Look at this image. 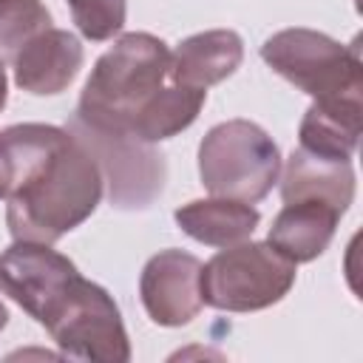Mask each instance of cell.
<instances>
[{
    "label": "cell",
    "mask_w": 363,
    "mask_h": 363,
    "mask_svg": "<svg viewBox=\"0 0 363 363\" xmlns=\"http://www.w3.org/2000/svg\"><path fill=\"white\" fill-rule=\"evenodd\" d=\"M170 82V48L147 31L122 34L96 60L77 116L96 130L130 136L136 119Z\"/></svg>",
    "instance_id": "obj_2"
},
{
    "label": "cell",
    "mask_w": 363,
    "mask_h": 363,
    "mask_svg": "<svg viewBox=\"0 0 363 363\" xmlns=\"http://www.w3.org/2000/svg\"><path fill=\"white\" fill-rule=\"evenodd\" d=\"M68 6L82 37L94 43L111 40L125 26V0H68Z\"/></svg>",
    "instance_id": "obj_19"
},
{
    "label": "cell",
    "mask_w": 363,
    "mask_h": 363,
    "mask_svg": "<svg viewBox=\"0 0 363 363\" xmlns=\"http://www.w3.org/2000/svg\"><path fill=\"white\" fill-rule=\"evenodd\" d=\"M65 142L68 130L54 125L26 122L0 130V201H9L26 182H31Z\"/></svg>",
    "instance_id": "obj_13"
},
{
    "label": "cell",
    "mask_w": 363,
    "mask_h": 363,
    "mask_svg": "<svg viewBox=\"0 0 363 363\" xmlns=\"http://www.w3.org/2000/svg\"><path fill=\"white\" fill-rule=\"evenodd\" d=\"M261 57L318 105H360L363 62L357 45H343L312 28H284L261 45Z\"/></svg>",
    "instance_id": "obj_3"
},
{
    "label": "cell",
    "mask_w": 363,
    "mask_h": 363,
    "mask_svg": "<svg viewBox=\"0 0 363 363\" xmlns=\"http://www.w3.org/2000/svg\"><path fill=\"white\" fill-rule=\"evenodd\" d=\"M6 323H9V312H6V306L0 303V329H6Z\"/></svg>",
    "instance_id": "obj_21"
},
{
    "label": "cell",
    "mask_w": 363,
    "mask_h": 363,
    "mask_svg": "<svg viewBox=\"0 0 363 363\" xmlns=\"http://www.w3.org/2000/svg\"><path fill=\"white\" fill-rule=\"evenodd\" d=\"M199 176L210 196L255 204L278 182L281 153L264 128L250 119H230L201 139Z\"/></svg>",
    "instance_id": "obj_4"
},
{
    "label": "cell",
    "mask_w": 363,
    "mask_h": 363,
    "mask_svg": "<svg viewBox=\"0 0 363 363\" xmlns=\"http://www.w3.org/2000/svg\"><path fill=\"white\" fill-rule=\"evenodd\" d=\"M244 60V43L230 28L193 34L170 51V79L187 88L207 91L210 85L235 74Z\"/></svg>",
    "instance_id": "obj_12"
},
{
    "label": "cell",
    "mask_w": 363,
    "mask_h": 363,
    "mask_svg": "<svg viewBox=\"0 0 363 363\" xmlns=\"http://www.w3.org/2000/svg\"><path fill=\"white\" fill-rule=\"evenodd\" d=\"M74 261L40 241H14L0 252V292L48 326L79 284Z\"/></svg>",
    "instance_id": "obj_7"
},
{
    "label": "cell",
    "mask_w": 363,
    "mask_h": 363,
    "mask_svg": "<svg viewBox=\"0 0 363 363\" xmlns=\"http://www.w3.org/2000/svg\"><path fill=\"white\" fill-rule=\"evenodd\" d=\"M204 99H207V91L170 82L136 119L130 136L150 142V145L164 142L182 130H187L196 122L199 111L204 108Z\"/></svg>",
    "instance_id": "obj_17"
},
{
    "label": "cell",
    "mask_w": 363,
    "mask_h": 363,
    "mask_svg": "<svg viewBox=\"0 0 363 363\" xmlns=\"http://www.w3.org/2000/svg\"><path fill=\"white\" fill-rule=\"evenodd\" d=\"M176 224L182 227V233H187L190 238H196L199 244H210V247H233L247 241L261 216L252 204L247 201H235V199H196L184 207H179L173 213Z\"/></svg>",
    "instance_id": "obj_15"
},
{
    "label": "cell",
    "mask_w": 363,
    "mask_h": 363,
    "mask_svg": "<svg viewBox=\"0 0 363 363\" xmlns=\"http://www.w3.org/2000/svg\"><path fill=\"white\" fill-rule=\"evenodd\" d=\"M45 28H51V14L40 0H0V62H14Z\"/></svg>",
    "instance_id": "obj_18"
},
{
    "label": "cell",
    "mask_w": 363,
    "mask_h": 363,
    "mask_svg": "<svg viewBox=\"0 0 363 363\" xmlns=\"http://www.w3.org/2000/svg\"><path fill=\"white\" fill-rule=\"evenodd\" d=\"M298 136L303 150L349 162L360 142V105L312 102L301 119Z\"/></svg>",
    "instance_id": "obj_16"
},
{
    "label": "cell",
    "mask_w": 363,
    "mask_h": 363,
    "mask_svg": "<svg viewBox=\"0 0 363 363\" xmlns=\"http://www.w3.org/2000/svg\"><path fill=\"white\" fill-rule=\"evenodd\" d=\"M105 182L88 147L68 133L57 156L26 182L6 207V224L14 241L54 244L79 227L96 210Z\"/></svg>",
    "instance_id": "obj_1"
},
{
    "label": "cell",
    "mask_w": 363,
    "mask_h": 363,
    "mask_svg": "<svg viewBox=\"0 0 363 363\" xmlns=\"http://www.w3.org/2000/svg\"><path fill=\"white\" fill-rule=\"evenodd\" d=\"M65 130L74 133L99 164L111 207L147 210L162 196L167 167H164V156L150 142H142L128 133L96 130L85 125L77 113L68 119Z\"/></svg>",
    "instance_id": "obj_6"
},
{
    "label": "cell",
    "mask_w": 363,
    "mask_h": 363,
    "mask_svg": "<svg viewBox=\"0 0 363 363\" xmlns=\"http://www.w3.org/2000/svg\"><path fill=\"white\" fill-rule=\"evenodd\" d=\"M340 213L320 201H292L286 204L267 235V244L275 247L284 258H289L295 267L315 261L332 241L337 230Z\"/></svg>",
    "instance_id": "obj_14"
},
{
    "label": "cell",
    "mask_w": 363,
    "mask_h": 363,
    "mask_svg": "<svg viewBox=\"0 0 363 363\" xmlns=\"http://www.w3.org/2000/svg\"><path fill=\"white\" fill-rule=\"evenodd\" d=\"M14 82L34 96L65 91L82 68V43L62 28H45L14 57Z\"/></svg>",
    "instance_id": "obj_10"
},
{
    "label": "cell",
    "mask_w": 363,
    "mask_h": 363,
    "mask_svg": "<svg viewBox=\"0 0 363 363\" xmlns=\"http://www.w3.org/2000/svg\"><path fill=\"white\" fill-rule=\"evenodd\" d=\"M6 96H9V82H6V71H3V62H0V111L6 105Z\"/></svg>",
    "instance_id": "obj_20"
},
{
    "label": "cell",
    "mask_w": 363,
    "mask_h": 363,
    "mask_svg": "<svg viewBox=\"0 0 363 363\" xmlns=\"http://www.w3.org/2000/svg\"><path fill=\"white\" fill-rule=\"evenodd\" d=\"M201 261L182 250L156 252L139 278V295L145 312L159 326H184L190 323L204 301H201Z\"/></svg>",
    "instance_id": "obj_9"
},
{
    "label": "cell",
    "mask_w": 363,
    "mask_h": 363,
    "mask_svg": "<svg viewBox=\"0 0 363 363\" xmlns=\"http://www.w3.org/2000/svg\"><path fill=\"white\" fill-rule=\"evenodd\" d=\"M295 284V264L275 247L241 241L221 247L199 275L201 301L221 312H258L278 303Z\"/></svg>",
    "instance_id": "obj_5"
},
{
    "label": "cell",
    "mask_w": 363,
    "mask_h": 363,
    "mask_svg": "<svg viewBox=\"0 0 363 363\" xmlns=\"http://www.w3.org/2000/svg\"><path fill=\"white\" fill-rule=\"evenodd\" d=\"M54 343L82 360L125 363L130 360V343L113 298L94 281L79 278L65 306L45 326Z\"/></svg>",
    "instance_id": "obj_8"
},
{
    "label": "cell",
    "mask_w": 363,
    "mask_h": 363,
    "mask_svg": "<svg viewBox=\"0 0 363 363\" xmlns=\"http://www.w3.org/2000/svg\"><path fill=\"white\" fill-rule=\"evenodd\" d=\"M281 199L284 204L320 201L343 216L354 199V170L343 159H329L298 147L286 159L281 176Z\"/></svg>",
    "instance_id": "obj_11"
}]
</instances>
